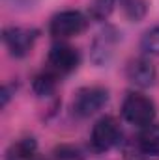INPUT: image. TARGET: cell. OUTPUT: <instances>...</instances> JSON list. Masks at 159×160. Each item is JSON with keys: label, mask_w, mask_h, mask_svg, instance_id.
Instances as JSON below:
<instances>
[{"label": "cell", "mask_w": 159, "mask_h": 160, "mask_svg": "<svg viewBox=\"0 0 159 160\" xmlns=\"http://www.w3.org/2000/svg\"><path fill=\"white\" fill-rule=\"evenodd\" d=\"M156 116H157L156 102L148 95L139 93V91H131L125 95V99L122 102V118L129 125L144 128L154 123Z\"/></svg>", "instance_id": "1"}, {"label": "cell", "mask_w": 159, "mask_h": 160, "mask_svg": "<svg viewBox=\"0 0 159 160\" xmlns=\"http://www.w3.org/2000/svg\"><path fill=\"white\" fill-rule=\"evenodd\" d=\"M88 15L79 9H64L52 15L49 22V34L56 41H66L80 36L88 26Z\"/></svg>", "instance_id": "2"}, {"label": "cell", "mask_w": 159, "mask_h": 160, "mask_svg": "<svg viewBox=\"0 0 159 160\" xmlns=\"http://www.w3.org/2000/svg\"><path fill=\"white\" fill-rule=\"evenodd\" d=\"M122 140V128L116 118L101 116L90 130V147L96 153H107Z\"/></svg>", "instance_id": "3"}, {"label": "cell", "mask_w": 159, "mask_h": 160, "mask_svg": "<svg viewBox=\"0 0 159 160\" xmlns=\"http://www.w3.org/2000/svg\"><path fill=\"white\" fill-rule=\"evenodd\" d=\"M40 30L32 26H6L2 32V41L11 58H25L32 52Z\"/></svg>", "instance_id": "4"}, {"label": "cell", "mask_w": 159, "mask_h": 160, "mask_svg": "<svg viewBox=\"0 0 159 160\" xmlns=\"http://www.w3.org/2000/svg\"><path fill=\"white\" fill-rule=\"evenodd\" d=\"M45 65L58 78L68 77L73 71H77V67L80 65V52L75 47H71V45H68L64 41H58L56 45L51 47Z\"/></svg>", "instance_id": "5"}, {"label": "cell", "mask_w": 159, "mask_h": 160, "mask_svg": "<svg viewBox=\"0 0 159 160\" xmlns=\"http://www.w3.org/2000/svg\"><path fill=\"white\" fill-rule=\"evenodd\" d=\"M109 102V89L103 86H84L73 97V114L79 118H90L97 114Z\"/></svg>", "instance_id": "6"}, {"label": "cell", "mask_w": 159, "mask_h": 160, "mask_svg": "<svg viewBox=\"0 0 159 160\" xmlns=\"http://www.w3.org/2000/svg\"><path fill=\"white\" fill-rule=\"evenodd\" d=\"M120 39H122V34L118 32L116 26H103L96 38L92 41V47H90V60L96 67H103L111 62V58L114 56V50L118 47Z\"/></svg>", "instance_id": "7"}, {"label": "cell", "mask_w": 159, "mask_h": 160, "mask_svg": "<svg viewBox=\"0 0 159 160\" xmlns=\"http://www.w3.org/2000/svg\"><path fill=\"white\" fill-rule=\"evenodd\" d=\"M125 77L133 86L146 89V88L154 86V82H156V67L148 56H139L127 63Z\"/></svg>", "instance_id": "8"}, {"label": "cell", "mask_w": 159, "mask_h": 160, "mask_svg": "<svg viewBox=\"0 0 159 160\" xmlns=\"http://www.w3.org/2000/svg\"><path fill=\"white\" fill-rule=\"evenodd\" d=\"M6 160H38V142L30 136L13 142L6 151Z\"/></svg>", "instance_id": "9"}, {"label": "cell", "mask_w": 159, "mask_h": 160, "mask_svg": "<svg viewBox=\"0 0 159 160\" xmlns=\"http://www.w3.org/2000/svg\"><path fill=\"white\" fill-rule=\"evenodd\" d=\"M137 147L144 155L159 157V125L152 123V125L140 128V132L137 136Z\"/></svg>", "instance_id": "10"}, {"label": "cell", "mask_w": 159, "mask_h": 160, "mask_svg": "<svg viewBox=\"0 0 159 160\" xmlns=\"http://www.w3.org/2000/svg\"><path fill=\"white\" fill-rule=\"evenodd\" d=\"M58 77L54 75V73H51L47 67L40 71L34 80H32V89H34V93L38 95V97H49V95H52L54 93V89H56V86H58Z\"/></svg>", "instance_id": "11"}, {"label": "cell", "mask_w": 159, "mask_h": 160, "mask_svg": "<svg viewBox=\"0 0 159 160\" xmlns=\"http://www.w3.org/2000/svg\"><path fill=\"white\" fill-rule=\"evenodd\" d=\"M118 0H90L88 4V17L94 21H107L111 17V13L114 11Z\"/></svg>", "instance_id": "12"}, {"label": "cell", "mask_w": 159, "mask_h": 160, "mask_svg": "<svg viewBox=\"0 0 159 160\" xmlns=\"http://www.w3.org/2000/svg\"><path fill=\"white\" fill-rule=\"evenodd\" d=\"M140 50L144 56H159V24L146 30L140 39Z\"/></svg>", "instance_id": "13"}, {"label": "cell", "mask_w": 159, "mask_h": 160, "mask_svg": "<svg viewBox=\"0 0 159 160\" xmlns=\"http://www.w3.org/2000/svg\"><path fill=\"white\" fill-rule=\"evenodd\" d=\"M52 160H86L82 151L73 143H60L52 149Z\"/></svg>", "instance_id": "14"}, {"label": "cell", "mask_w": 159, "mask_h": 160, "mask_svg": "<svg viewBox=\"0 0 159 160\" xmlns=\"http://www.w3.org/2000/svg\"><path fill=\"white\" fill-rule=\"evenodd\" d=\"M123 11L131 21H139L146 15V2L144 0H123Z\"/></svg>", "instance_id": "15"}, {"label": "cell", "mask_w": 159, "mask_h": 160, "mask_svg": "<svg viewBox=\"0 0 159 160\" xmlns=\"http://www.w3.org/2000/svg\"><path fill=\"white\" fill-rule=\"evenodd\" d=\"M11 4H26V2H32V0H9Z\"/></svg>", "instance_id": "16"}]
</instances>
